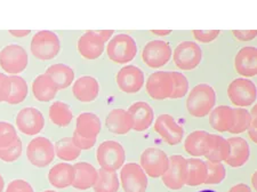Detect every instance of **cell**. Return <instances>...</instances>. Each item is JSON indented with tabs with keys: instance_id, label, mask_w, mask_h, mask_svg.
Returning a JSON list of instances; mask_svg holds the SVG:
<instances>
[{
	"instance_id": "cell-52",
	"label": "cell",
	"mask_w": 257,
	"mask_h": 192,
	"mask_svg": "<svg viewBox=\"0 0 257 192\" xmlns=\"http://www.w3.org/2000/svg\"><path fill=\"white\" fill-rule=\"evenodd\" d=\"M4 187H5V181H4L3 175L0 174V192L4 191Z\"/></svg>"
},
{
	"instance_id": "cell-17",
	"label": "cell",
	"mask_w": 257,
	"mask_h": 192,
	"mask_svg": "<svg viewBox=\"0 0 257 192\" xmlns=\"http://www.w3.org/2000/svg\"><path fill=\"white\" fill-rule=\"evenodd\" d=\"M234 69L244 78H251L257 74V49L254 46H246L234 57Z\"/></svg>"
},
{
	"instance_id": "cell-10",
	"label": "cell",
	"mask_w": 257,
	"mask_h": 192,
	"mask_svg": "<svg viewBox=\"0 0 257 192\" xmlns=\"http://www.w3.org/2000/svg\"><path fill=\"white\" fill-rule=\"evenodd\" d=\"M173 51L171 45L164 40H151L144 46L142 60L150 69H160L171 61Z\"/></svg>"
},
{
	"instance_id": "cell-14",
	"label": "cell",
	"mask_w": 257,
	"mask_h": 192,
	"mask_svg": "<svg viewBox=\"0 0 257 192\" xmlns=\"http://www.w3.org/2000/svg\"><path fill=\"white\" fill-rule=\"evenodd\" d=\"M173 91V81L171 71H156L151 73L147 80V93L152 100L163 101L171 99Z\"/></svg>"
},
{
	"instance_id": "cell-34",
	"label": "cell",
	"mask_w": 257,
	"mask_h": 192,
	"mask_svg": "<svg viewBox=\"0 0 257 192\" xmlns=\"http://www.w3.org/2000/svg\"><path fill=\"white\" fill-rule=\"evenodd\" d=\"M119 186L117 172L101 168L98 170L97 179L93 187L95 192H118Z\"/></svg>"
},
{
	"instance_id": "cell-45",
	"label": "cell",
	"mask_w": 257,
	"mask_h": 192,
	"mask_svg": "<svg viewBox=\"0 0 257 192\" xmlns=\"http://www.w3.org/2000/svg\"><path fill=\"white\" fill-rule=\"evenodd\" d=\"M232 33L240 41H250L257 36L256 30H233Z\"/></svg>"
},
{
	"instance_id": "cell-9",
	"label": "cell",
	"mask_w": 257,
	"mask_h": 192,
	"mask_svg": "<svg viewBox=\"0 0 257 192\" xmlns=\"http://www.w3.org/2000/svg\"><path fill=\"white\" fill-rule=\"evenodd\" d=\"M174 63L178 69L191 71L197 68L202 61V51L194 41H182L176 46L173 54Z\"/></svg>"
},
{
	"instance_id": "cell-44",
	"label": "cell",
	"mask_w": 257,
	"mask_h": 192,
	"mask_svg": "<svg viewBox=\"0 0 257 192\" xmlns=\"http://www.w3.org/2000/svg\"><path fill=\"white\" fill-rule=\"evenodd\" d=\"M8 88H10V79H8V76L0 73V102L7 101Z\"/></svg>"
},
{
	"instance_id": "cell-46",
	"label": "cell",
	"mask_w": 257,
	"mask_h": 192,
	"mask_svg": "<svg viewBox=\"0 0 257 192\" xmlns=\"http://www.w3.org/2000/svg\"><path fill=\"white\" fill-rule=\"evenodd\" d=\"M92 32L97 37V38L101 39L103 43H106V41H109L111 37H112L114 31L113 30H93Z\"/></svg>"
},
{
	"instance_id": "cell-12",
	"label": "cell",
	"mask_w": 257,
	"mask_h": 192,
	"mask_svg": "<svg viewBox=\"0 0 257 192\" xmlns=\"http://www.w3.org/2000/svg\"><path fill=\"white\" fill-rule=\"evenodd\" d=\"M186 159L181 154H174L169 157L168 169L161 176L164 185L169 190L178 191L185 185L186 182Z\"/></svg>"
},
{
	"instance_id": "cell-48",
	"label": "cell",
	"mask_w": 257,
	"mask_h": 192,
	"mask_svg": "<svg viewBox=\"0 0 257 192\" xmlns=\"http://www.w3.org/2000/svg\"><path fill=\"white\" fill-rule=\"evenodd\" d=\"M227 192H251V189L246 183H238V184L231 186V189Z\"/></svg>"
},
{
	"instance_id": "cell-2",
	"label": "cell",
	"mask_w": 257,
	"mask_h": 192,
	"mask_svg": "<svg viewBox=\"0 0 257 192\" xmlns=\"http://www.w3.org/2000/svg\"><path fill=\"white\" fill-rule=\"evenodd\" d=\"M106 54L114 63L127 64L134 60L138 54V45L130 35L120 33L110 39L106 46Z\"/></svg>"
},
{
	"instance_id": "cell-20",
	"label": "cell",
	"mask_w": 257,
	"mask_h": 192,
	"mask_svg": "<svg viewBox=\"0 0 257 192\" xmlns=\"http://www.w3.org/2000/svg\"><path fill=\"white\" fill-rule=\"evenodd\" d=\"M72 94L78 101L90 103L97 99L99 94V83L92 76H82L73 83Z\"/></svg>"
},
{
	"instance_id": "cell-25",
	"label": "cell",
	"mask_w": 257,
	"mask_h": 192,
	"mask_svg": "<svg viewBox=\"0 0 257 192\" xmlns=\"http://www.w3.org/2000/svg\"><path fill=\"white\" fill-rule=\"evenodd\" d=\"M74 178V168L68 162H60L49 169L48 181L56 189H66L72 186Z\"/></svg>"
},
{
	"instance_id": "cell-1",
	"label": "cell",
	"mask_w": 257,
	"mask_h": 192,
	"mask_svg": "<svg viewBox=\"0 0 257 192\" xmlns=\"http://www.w3.org/2000/svg\"><path fill=\"white\" fill-rule=\"evenodd\" d=\"M216 93L209 83H198L186 99V110L194 118H204L214 109Z\"/></svg>"
},
{
	"instance_id": "cell-43",
	"label": "cell",
	"mask_w": 257,
	"mask_h": 192,
	"mask_svg": "<svg viewBox=\"0 0 257 192\" xmlns=\"http://www.w3.org/2000/svg\"><path fill=\"white\" fill-rule=\"evenodd\" d=\"M72 140H73V143L76 144V147L79 150H81V151L90 150L95 144H96V140L95 139H85V137H81L76 132H73Z\"/></svg>"
},
{
	"instance_id": "cell-24",
	"label": "cell",
	"mask_w": 257,
	"mask_h": 192,
	"mask_svg": "<svg viewBox=\"0 0 257 192\" xmlns=\"http://www.w3.org/2000/svg\"><path fill=\"white\" fill-rule=\"evenodd\" d=\"M102 129L101 119L93 112H82L77 117L74 132L85 139H97Z\"/></svg>"
},
{
	"instance_id": "cell-4",
	"label": "cell",
	"mask_w": 257,
	"mask_h": 192,
	"mask_svg": "<svg viewBox=\"0 0 257 192\" xmlns=\"http://www.w3.org/2000/svg\"><path fill=\"white\" fill-rule=\"evenodd\" d=\"M96 160L97 164L101 166V168L117 172L118 169L125 165V149L117 141L107 140L102 142L97 148Z\"/></svg>"
},
{
	"instance_id": "cell-11",
	"label": "cell",
	"mask_w": 257,
	"mask_h": 192,
	"mask_svg": "<svg viewBox=\"0 0 257 192\" xmlns=\"http://www.w3.org/2000/svg\"><path fill=\"white\" fill-rule=\"evenodd\" d=\"M120 183L125 192H147L149 179L136 162H128L120 168Z\"/></svg>"
},
{
	"instance_id": "cell-27",
	"label": "cell",
	"mask_w": 257,
	"mask_h": 192,
	"mask_svg": "<svg viewBox=\"0 0 257 192\" xmlns=\"http://www.w3.org/2000/svg\"><path fill=\"white\" fill-rule=\"evenodd\" d=\"M230 153V144L226 139L217 135V134H209L208 141V149L205 154L207 161L210 162H222L226 160L227 156Z\"/></svg>"
},
{
	"instance_id": "cell-28",
	"label": "cell",
	"mask_w": 257,
	"mask_h": 192,
	"mask_svg": "<svg viewBox=\"0 0 257 192\" xmlns=\"http://www.w3.org/2000/svg\"><path fill=\"white\" fill-rule=\"evenodd\" d=\"M209 133L206 131H194L186 136L184 141L185 152L191 157H204L208 149Z\"/></svg>"
},
{
	"instance_id": "cell-41",
	"label": "cell",
	"mask_w": 257,
	"mask_h": 192,
	"mask_svg": "<svg viewBox=\"0 0 257 192\" xmlns=\"http://www.w3.org/2000/svg\"><path fill=\"white\" fill-rule=\"evenodd\" d=\"M193 37L194 39L199 43L202 44H209L213 43L215 39H217V37L221 35L219 30H193Z\"/></svg>"
},
{
	"instance_id": "cell-54",
	"label": "cell",
	"mask_w": 257,
	"mask_h": 192,
	"mask_svg": "<svg viewBox=\"0 0 257 192\" xmlns=\"http://www.w3.org/2000/svg\"><path fill=\"white\" fill-rule=\"evenodd\" d=\"M43 192H56V191L55 190H45Z\"/></svg>"
},
{
	"instance_id": "cell-47",
	"label": "cell",
	"mask_w": 257,
	"mask_h": 192,
	"mask_svg": "<svg viewBox=\"0 0 257 192\" xmlns=\"http://www.w3.org/2000/svg\"><path fill=\"white\" fill-rule=\"evenodd\" d=\"M256 126H257V119L251 118V123L249 125V128H248V135H249L250 140L256 143L257 137H256Z\"/></svg>"
},
{
	"instance_id": "cell-49",
	"label": "cell",
	"mask_w": 257,
	"mask_h": 192,
	"mask_svg": "<svg viewBox=\"0 0 257 192\" xmlns=\"http://www.w3.org/2000/svg\"><path fill=\"white\" fill-rule=\"evenodd\" d=\"M30 30H11L10 33L12 36L18 37V38H21V37H27L30 33Z\"/></svg>"
},
{
	"instance_id": "cell-29",
	"label": "cell",
	"mask_w": 257,
	"mask_h": 192,
	"mask_svg": "<svg viewBox=\"0 0 257 192\" xmlns=\"http://www.w3.org/2000/svg\"><path fill=\"white\" fill-rule=\"evenodd\" d=\"M32 93L37 101L49 102L54 100L57 94V88L55 83L52 81L46 73L39 74L32 81Z\"/></svg>"
},
{
	"instance_id": "cell-18",
	"label": "cell",
	"mask_w": 257,
	"mask_h": 192,
	"mask_svg": "<svg viewBox=\"0 0 257 192\" xmlns=\"http://www.w3.org/2000/svg\"><path fill=\"white\" fill-rule=\"evenodd\" d=\"M127 111L132 116L133 129L138 133L150 128L155 120V112H153L152 107L144 101L133 103Z\"/></svg>"
},
{
	"instance_id": "cell-23",
	"label": "cell",
	"mask_w": 257,
	"mask_h": 192,
	"mask_svg": "<svg viewBox=\"0 0 257 192\" xmlns=\"http://www.w3.org/2000/svg\"><path fill=\"white\" fill-rule=\"evenodd\" d=\"M77 48L86 60H96L104 52L105 43L97 38L92 31H86L78 40Z\"/></svg>"
},
{
	"instance_id": "cell-16",
	"label": "cell",
	"mask_w": 257,
	"mask_h": 192,
	"mask_svg": "<svg viewBox=\"0 0 257 192\" xmlns=\"http://www.w3.org/2000/svg\"><path fill=\"white\" fill-rule=\"evenodd\" d=\"M155 131L169 145L180 144L184 136V128L171 115H159L155 123Z\"/></svg>"
},
{
	"instance_id": "cell-7",
	"label": "cell",
	"mask_w": 257,
	"mask_h": 192,
	"mask_svg": "<svg viewBox=\"0 0 257 192\" xmlns=\"http://www.w3.org/2000/svg\"><path fill=\"white\" fill-rule=\"evenodd\" d=\"M227 96L235 108H247L252 106L257 99L256 85L250 79L237 78L227 87Z\"/></svg>"
},
{
	"instance_id": "cell-37",
	"label": "cell",
	"mask_w": 257,
	"mask_h": 192,
	"mask_svg": "<svg viewBox=\"0 0 257 192\" xmlns=\"http://www.w3.org/2000/svg\"><path fill=\"white\" fill-rule=\"evenodd\" d=\"M207 166V178L205 184L215 185L224 181L226 176L225 167L221 162L206 161Z\"/></svg>"
},
{
	"instance_id": "cell-51",
	"label": "cell",
	"mask_w": 257,
	"mask_h": 192,
	"mask_svg": "<svg viewBox=\"0 0 257 192\" xmlns=\"http://www.w3.org/2000/svg\"><path fill=\"white\" fill-rule=\"evenodd\" d=\"M251 184H252V189L255 191L257 190V173L254 172V174L251 175Z\"/></svg>"
},
{
	"instance_id": "cell-40",
	"label": "cell",
	"mask_w": 257,
	"mask_h": 192,
	"mask_svg": "<svg viewBox=\"0 0 257 192\" xmlns=\"http://www.w3.org/2000/svg\"><path fill=\"white\" fill-rule=\"evenodd\" d=\"M22 151H23V144L22 141L19 137L13 144L10 145L8 148L5 149H0V160L4 162H14L19 159V158L22 156Z\"/></svg>"
},
{
	"instance_id": "cell-32",
	"label": "cell",
	"mask_w": 257,
	"mask_h": 192,
	"mask_svg": "<svg viewBox=\"0 0 257 192\" xmlns=\"http://www.w3.org/2000/svg\"><path fill=\"white\" fill-rule=\"evenodd\" d=\"M49 120L59 127H68L73 119L72 110L68 104L62 101H55L49 107Z\"/></svg>"
},
{
	"instance_id": "cell-26",
	"label": "cell",
	"mask_w": 257,
	"mask_h": 192,
	"mask_svg": "<svg viewBox=\"0 0 257 192\" xmlns=\"http://www.w3.org/2000/svg\"><path fill=\"white\" fill-rule=\"evenodd\" d=\"M234 114L233 108L229 106H218L211 110L209 116V124L218 133L230 132L233 125Z\"/></svg>"
},
{
	"instance_id": "cell-22",
	"label": "cell",
	"mask_w": 257,
	"mask_h": 192,
	"mask_svg": "<svg viewBox=\"0 0 257 192\" xmlns=\"http://www.w3.org/2000/svg\"><path fill=\"white\" fill-rule=\"evenodd\" d=\"M74 178L72 186L77 190H88L97 179L98 170L89 162L80 161L73 165Z\"/></svg>"
},
{
	"instance_id": "cell-31",
	"label": "cell",
	"mask_w": 257,
	"mask_h": 192,
	"mask_svg": "<svg viewBox=\"0 0 257 192\" xmlns=\"http://www.w3.org/2000/svg\"><path fill=\"white\" fill-rule=\"evenodd\" d=\"M186 182L188 186H199L205 184L207 178V166L206 161L199 158H190L186 159Z\"/></svg>"
},
{
	"instance_id": "cell-3",
	"label": "cell",
	"mask_w": 257,
	"mask_h": 192,
	"mask_svg": "<svg viewBox=\"0 0 257 192\" xmlns=\"http://www.w3.org/2000/svg\"><path fill=\"white\" fill-rule=\"evenodd\" d=\"M59 36L52 31H39L32 37L30 51L37 60L51 61L60 53Z\"/></svg>"
},
{
	"instance_id": "cell-6",
	"label": "cell",
	"mask_w": 257,
	"mask_h": 192,
	"mask_svg": "<svg viewBox=\"0 0 257 192\" xmlns=\"http://www.w3.org/2000/svg\"><path fill=\"white\" fill-rule=\"evenodd\" d=\"M29 162L38 168L51 165L55 158V148L51 140L44 136H37L29 142L27 147Z\"/></svg>"
},
{
	"instance_id": "cell-35",
	"label": "cell",
	"mask_w": 257,
	"mask_h": 192,
	"mask_svg": "<svg viewBox=\"0 0 257 192\" xmlns=\"http://www.w3.org/2000/svg\"><path fill=\"white\" fill-rule=\"evenodd\" d=\"M54 148H55V156L64 161L77 160L81 153V150L78 149L73 143L72 137H63L59 140Z\"/></svg>"
},
{
	"instance_id": "cell-38",
	"label": "cell",
	"mask_w": 257,
	"mask_h": 192,
	"mask_svg": "<svg viewBox=\"0 0 257 192\" xmlns=\"http://www.w3.org/2000/svg\"><path fill=\"white\" fill-rule=\"evenodd\" d=\"M172 81H173V91L171 99L177 100L182 99L186 95L189 90V81L183 73L177 72V71H171Z\"/></svg>"
},
{
	"instance_id": "cell-13",
	"label": "cell",
	"mask_w": 257,
	"mask_h": 192,
	"mask_svg": "<svg viewBox=\"0 0 257 192\" xmlns=\"http://www.w3.org/2000/svg\"><path fill=\"white\" fill-rule=\"evenodd\" d=\"M16 127L21 133L28 136H35L43 131L45 118L41 111L33 107L23 108L19 111L15 118Z\"/></svg>"
},
{
	"instance_id": "cell-30",
	"label": "cell",
	"mask_w": 257,
	"mask_h": 192,
	"mask_svg": "<svg viewBox=\"0 0 257 192\" xmlns=\"http://www.w3.org/2000/svg\"><path fill=\"white\" fill-rule=\"evenodd\" d=\"M45 73L55 83L57 90L68 88V87L71 86V83L74 80L73 69L71 66L63 63H56L51 65Z\"/></svg>"
},
{
	"instance_id": "cell-21",
	"label": "cell",
	"mask_w": 257,
	"mask_h": 192,
	"mask_svg": "<svg viewBox=\"0 0 257 192\" xmlns=\"http://www.w3.org/2000/svg\"><path fill=\"white\" fill-rule=\"evenodd\" d=\"M106 128L114 135H126L133 129V119L125 109H112L105 118Z\"/></svg>"
},
{
	"instance_id": "cell-8",
	"label": "cell",
	"mask_w": 257,
	"mask_h": 192,
	"mask_svg": "<svg viewBox=\"0 0 257 192\" xmlns=\"http://www.w3.org/2000/svg\"><path fill=\"white\" fill-rule=\"evenodd\" d=\"M169 157L159 148H147L141 154L140 166L147 176L159 178L168 169Z\"/></svg>"
},
{
	"instance_id": "cell-39",
	"label": "cell",
	"mask_w": 257,
	"mask_h": 192,
	"mask_svg": "<svg viewBox=\"0 0 257 192\" xmlns=\"http://www.w3.org/2000/svg\"><path fill=\"white\" fill-rule=\"evenodd\" d=\"M19 139L15 127L8 122H0V149L8 148Z\"/></svg>"
},
{
	"instance_id": "cell-33",
	"label": "cell",
	"mask_w": 257,
	"mask_h": 192,
	"mask_svg": "<svg viewBox=\"0 0 257 192\" xmlns=\"http://www.w3.org/2000/svg\"><path fill=\"white\" fill-rule=\"evenodd\" d=\"M8 79H10V88H8L6 103L11 106L22 103L29 93L27 81L20 76H8Z\"/></svg>"
},
{
	"instance_id": "cell-50",
	"label": "cell",
	"mask_w": 257,
	"mask_h": 192,
	"mask_svg": "<svg viewBox=\"0 0 257 192\" xmlns=\"http://www.w3.org/2000/svg\"><path fill=\"white\" fill-rule=\"evenodd\" d=\"M153 35H156V36H168V35H171V32H172V30H152L151 31Z\"/></svg>"
},
{
	"instance_id": "cell-15",
	"label": "cell",
	"mask_w": 257,
	"mask_h": 192,
	"mask_svg": "<svg viewBox=\"0 0 257 192\" xmlns=\"http://www.w3.org/2000/svg\"><path fill=\"white\" fill-rule=\"evenodd\" d=\"M118 88L126 94H136L144 86L145 77L139 66L128 64L119 70L115 77Z\"/></svg>"
},
{
	"instance_id": "cell-42",
	"label": "cell",
	"mask_w": 257,
	"mask_h": 192,
	"mask_svg": "<svg viewBox=\"0 0 257 192\" xmlns=\"http://www.w3.org/2000/svg\"><path fill=\"white\" fill-rule=\"evenodd\" d=\"M5 192H35L32 185L23 178H15L8 183Z\"/></svg>"
},
{
	"instance_id": "cell-53",
	"label": "cell",
	"mask_w": 257,
	"mask_h": 192,
	"mask_svg": "<svg viewBox=\"0 0 257 192\" xmlns=\"http://www.w3.org/2000/svg\"><path fill=\"white\" fill-rule=\"evenodd\" d=\"M199 192H216V191L210 190V189H206V190H201V191H199Z\"/></svg>"
},
{
	"instance_id": "cell-19",
	"label": "cell",
	"mask_w": 257,
	"mask_h": 192,
	"mask_svg": "<svg viewBox=\"0 0 257 192\" xmlns=\"http://www.w3.org/2000/svg\"><path fill=\"white\" fill-rule=\"evenodd\" d=\"M230 144V153L225 162L232 168H240L249 160L250 148L248 142L242 137L234 136L227 139Z\"/></svg>"
},
{
	"instance_id": "cell-36",
	"label": "cell",
	"mask_w": 257,
	"mask_h": 192,
	"mask_svg": "<svg viewBox=\"0 0 257 192\" xmlns=\"http://www.w3.org/2000/svg\"><path fill=\"white\" fill-rule=\"evenodd\" d=\"M234 120L232 128L230 129L231 134H241L248 131L249 125L251 123V116L249 111L243 108H233Z\"/></svg>"
},
{
	"instance_id": "cell-5",
	"label": "cell",
	"mask_w": 257,
	"mask_h": 192,
	"mask_svg": "<svg viewBox=\"0 0 257 192\" xmlns=\"http://www.w3.org/2000/svg\"><path fill=\"white\" fill-rule=\"evenodd\" d=\"M29 56L22 46L7 45L0 51V66L12 76H19L28 68Z\"/></svg>"
}]
</instances>
